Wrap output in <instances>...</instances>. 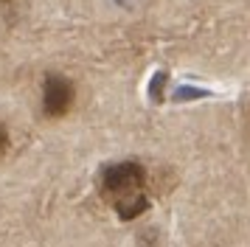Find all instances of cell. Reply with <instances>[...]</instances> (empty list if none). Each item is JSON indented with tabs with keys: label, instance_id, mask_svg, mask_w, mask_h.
<instances>
[{
	"label": "cell",
	"instance_id": "cell-1",
	"mask_svg": "<svg viewBox=\"0 0 250 247\" xmlns=\"http://www.w3.org/2000/svg\"><path fill=\"white\" fill-rule=\"evenodd\" d=\"M149 174L138 160H124V163H113L102 171L99 177V194L102 200L118 213V219H138L141 213L149 208Z\"/></svg>",
	"mask_w": 250,
	"mask_h": 247
},
{
	"label": "cell",
	"instance_id": "cell-2",
	"mask_svg": "<svg viewBox=\"0 0 250 247\" xmlns=\"http://www.w3.org/2000/svg\"><path fill=\"white\" fill-rule=\"evenodd\" d=\"M76 90L70 84V79L59 76V73H48L45 84H42V112L48 118H62L68 115L70 104H73Z\"/></svg>",
	"mask_w": 250,
	"mask_h": 247
},
{
	"label": "cell",
	"instance_id": "cell-3",
	"mask_svg": "<svg viewBox=\"0 0 250 247\" xmlns=\"http://www.w3.org/2000/svg\"><path fill=\"white\" fill-rule=\"evenodd\" d=\"M9 152V132H6V126L0 124V157Z\"/></svg>",
	"mask_w": 250,
	"mask_h": 247
}]
</instances>
